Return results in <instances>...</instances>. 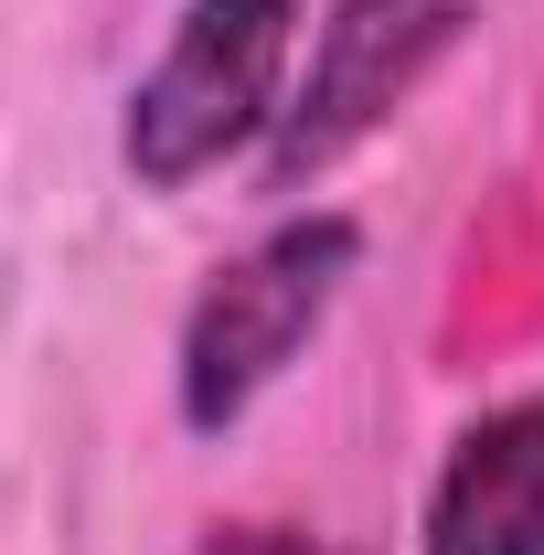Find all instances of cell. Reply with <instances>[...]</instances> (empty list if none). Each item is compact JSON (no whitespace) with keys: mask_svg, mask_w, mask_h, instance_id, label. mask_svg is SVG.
I'll list each match as a JSON object with an SVG mask.
<instances>
[{"mask_svg":"<svg viewBox=\"0 0 544 555\" xmlns=\"http://www.w3.org/2000/svg\"><path fill=\"white\" fill-rule=\"evenodd\" d=\"M204 555H341V545H321V534H288V524H246V534H213Z\"/></svg>","mask_w":544,"mask_h":555,"instance_id":"cell-5","label":"cell"},{"mask_svg":"<svg viewBox=\"0 0 544 555\" xmlns=\"http://www.w3.org/2000/svg\"><path fill=\"white\" fill-rule=\"evenodd\" d=\"M470 22H480V0H332V22L310 43V75L268 129V193H299L332 160H352L438 75V54Z\"/></svg>","mask_w":544,"mask_h":555,"instance_id":"cell-3","label":"cell"},{"mask_svg":"<svg viewBox=\"0 0 544 555\" xmlns=\"http://www.w3.org/2000/svg\"><path fill=\"white\" fill-rule=\"evenodd\" d=\"M352 257H363L352 214H288L246 257H224L204 278V299H193V321H182V427L224 438L235 416L257 406L277 374L310 352V332L332 321Z\"/></svg>","mask_w":544,"mask_h":555,"instance_id":"cell-1","label":"cell"},{"mask_svg":"<svg viewBox=\"0 0 544 555\" xmlns=\"http://www.w3.org/2000/svg\"><path fill=\"white\" fill-rule=\"evenodd\" d=\"M427 555H544V406H491L427 491Z\"/></svg>","mask_w":544,"mask_h":555,"instance_id":"cell-4","label":"cell"},{"mask_svg":"<svg viewBox=\"0 0 544 555\" xmlns=\"http://www.w3.org/2000/svg\"><path fill=\"white\" fill-rule=\"evenodd\" d=\"M288 22L299 0H193L171 22V54L129 86V129H118L139 193H182L213 160H235L257 129H277Z\"/></svg>","mask_w":544,"mask_h":555,"instance_id":"cell-2","label":"cell"}]
</instances>
